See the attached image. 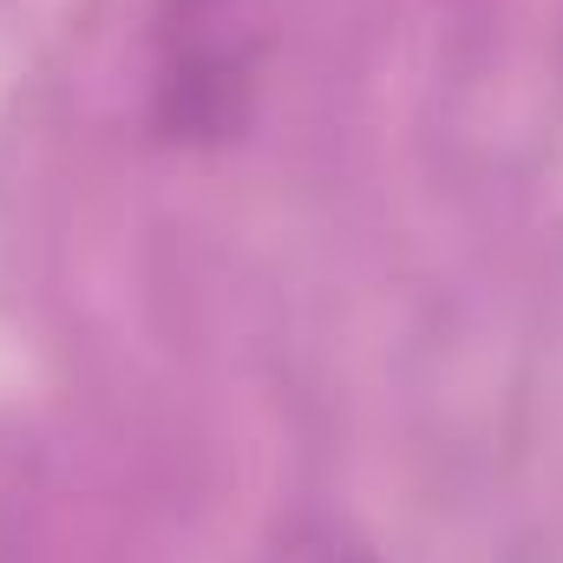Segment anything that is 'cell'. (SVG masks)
I'll return each instance as SVG.
<instances>
[{
    "mask_svg": "<svg viewBox=\"0 0 563 563\" xmlns=\"http://www.w3.org/2000/svg\"><path fill=\"white\" fill-rule=\"evenodd\" d=\"M263 563H374V558L334 525H295L288 538H276V551Z\"/></svg>",
    "mask_w": 563,
    "mask_h": 563,
    "instance_id": "7a4b0ae2",
    "label": "cell"
},
{
    "mask_svg": "<svg viewBox=\"0 0 563 563\" xmlns=\"http://www.w3.org/2000/svg\"><path fill=\"white\" fill-rule=\"evenodd\" d=\"M269 0H157L151 106L164 139L230 144L263 92Z\"/></svg>",
    "mask_w": 563,
    "mask_h": 563,
    "instance_id": "6da1fadb",
    "label": "cell"
}]
</instances>
